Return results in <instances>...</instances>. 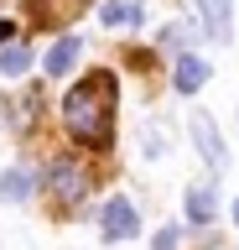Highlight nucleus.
<instances>
[{
    "label": "nucleus",
    "instance_id": "obj_3",
    "mask_svg": "<svg viewBox=\"0 0 239 250\" xmlns=\"http://www.w3.org/2000/svg\"><path fill=\"white\" fill-rule=\"evenodd\" d=\"M99 234H104V240H135V234H141L135 203L130 198H110L104 208H99Z\"/></svg>",
    "mask_w": 239,
    "mask_h": 250
},
{
    "label": "nucleus",
    "instance_id": "obj_4",
    "mask_svg": "<svg viewBox=\"0 0 239 250\" xmlns=\"http://www.w3.org/2000/svg\"><path fill=\"white\" fill-rule=\"evenodd\" d=\"M192 146L203 151V162H208L213 172L229 167V146H223V136H219V125H213V115H192Z\"/></svg>",
    "mask_w": 239,
    "mask_h": 250
},
{
    "label": "nucleus",
    "instance_id": "obj_15",
    "mask_svg": "<svg viewBox=\"0 0 239 250\" xmlns=\"http://www.w3.org/2000/svg\"><path fill=\"white\" fill-rule=\"evenodd\" d=\"M229 214H234V224H239V198H234V208H229Z\"/></svg>",
    "mask_w": 239,
    "mask_h": 250
},
{
    "label": "nucleus",
    "instance_id": "obj_9",
    "mask_svg": "<svg viewBox=\"0 0 239 250\" xmlns=\"http://www.w3.org/2000/svg\"><path fill=\"white\" fill-rule=\"evenodd\" d=\"M78 52H83L78 37H63V42H52V52H47V78H63L68 68L78 62Z\"/></svg>",
    "mask_w": 239,
    "mask_h": 250
},
{
    "label": "nucleus",
    "instance_id": "obj_8",
    "mask_svg": "<svg viewBox=\"0 0 239 250\" xmlns=\"http://www.w3.org/2000/svg\"><path fill=\"white\" fill-rule=\"evenodd\" d=\"M32 193H37V177L26 167H11L5 177H0V198H5V203H26Z\"/></svg>",
    "mask_w": 239,
    "mask_h": 250
},
{
    "label": "nucleus",
    "instance_id": "obj_2",
    "mask_svg": "<svg viewBox=\"0 0 239 250\" xmlns=\"http://www.w3.org/2000/svg\"><path fill=\"white\" fill-rule=\"evenodd\" d=\"M89 167H83L78 156H57L47 167V193H52V203H63V208H73V203H83L89 198Z\"/></svg>",
    "mask_w": 239,
    "mask_h": 250
},
{
    "label": "nucleus",
    "instance_id": "obj_6",
    "mask_svg": "<svg viewBox=\"0 0 239 250\" xmlns=\"http://www.w3.org/2000/svg\"><path fill=\"white\" fill-rule=\"evenodd\" d=\"M203 83H208V62L182 52V58H177V78H172V89H177V94H198Z\"/></svg>",
    "mask_w": 239,
    "mask_h": 250
},
{
    "label": "nucleus",
    "instance_id": "obj_13",
    "mask_svg": "<svg viewBox=\"0 0 239 250\" xmlns=\"http://www.w3.org/2000/svg\"><path fill=\"white\" fill-rule=\"evenodd\" d=\"M177 245H182V229H177V224H161L156 240H151V250H177Z\"/></svg>",
    "mask_w": 239,
    "mask_h": 250
},
{
    "label": "nucleus",
    "instance_id": "obj_5",
    "mask_svg": "<svg viewBox=\"0 0 239 250\" xmlns=\"http://www.w3.org/2000/svg\"><path fill=\"white\" fill-rule=\"evenodd\" d=\"M198 16H203V31L213 42H229V31H234V0H198Z\"/></svg>",
    "mask_w": 239,
    "mask_h": 250
},
{
    "label": "nucleus",
    "instance_id": "obj_7",
    "mask_svg": "<svg viewBox=\"0 0 239 250\" xmlns=\"http://www.w3.org/2000/svg\"><path fill=\"white\" fill-rule=\"evenodd\" d=\"M213 214H219V193H213V183L187 188V219H192V224H208Z\"/></svg>",
    "mask_w": 239,
    "mask_h": 250
},
{
    "label": "nucleus",
    "instance_id": "obj_14",
    "mask_svg": "<svg viewBox=\"0 0 239 250\" xmlns=\"http://www.w3.org/2000/svg\"><path fill=\"white\" fill-rule=\"evenodd\" d=\"M5 42H16V26H11V21H0V47Z\"/></svg>",
    "mask_w": 239,
    "mask_h": 250
},
{
    "label": "nucleus",
    "instance_id": "obj_1",
    "mask_svg": "<svg viewBox=\"0 0 239 250\" xmlns=\"http://www.w3.org/2000/svg\"><path fill=\"white\" fill-rule=\"evenodd\" d=\"M114 99H120V89H114L110 73H89L78 78L73 89H68L63 99V125L68 136L78 141V146H110L114 141Z\"/></svg>",
    "mask_w": 239,
    "mask_h": 250
},
{
    "label": "nucleus",
    "instance_id": "obj_12",
    "mask_svg": "<svg viewBox=\"0 0 239 250\" xmlns=\"http://www.w3.org/2000/svg\"><path fill=\"white\" fill-rule=\"evenodd\" d=\"M156 47H161V52H177V58H182V47H187V26H182V21H177V26H166Z\"/></svg>",
    "mask_w": 239,
    "mask_h": 250
},
{
    "label": "nucleus",
    "instance_id": "obj_10",
    "mask_svg": "<svg viewBox=\"0 0 239 250\" xmlns=\"http://www.w3.org/2000/svg\"><path fill=\"white\" fill-rule=\"evenodd\" d=\"M99 21L104 26H141V5L135 0H110V5H99Z\"/></svg>",
    "mask_w": 239,
    "mask_h": 250
},
{
    "label": "nucleus",
    "instance_id": "obj_11",
    "mask_svg": "<svg viewBox=\"0 0 239 250\" xmlns=\"http://www.w3.org/2000/svg\"><path fill=\"white\" fill-rule=\"evenodd\" d=\"M26 68H32V47H21V42L0 47V73H5V78H21Z\"/></svg>",
    "mask_w": 239,
    "mask_h": 250
}]
</instances>
